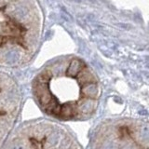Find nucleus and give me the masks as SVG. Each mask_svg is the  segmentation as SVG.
<instances>
[{
	"instance_id": "f257e3e1",
	"label": "nucleus",
	"mask_w": 149,
	"mask_h": 149,
	"mask_svg": "<svg viewBox=\"0 0 149 149\" xmlns=\"http://www.w3.org/2000/svg\"><path fill=\"white\" fill-rule=\"evenodd\" d=\"M84 68V64L79 60H73L69 64V67L67 69V76L68 77H76L82 71Z\"/></svg>"
}]
</instances>
